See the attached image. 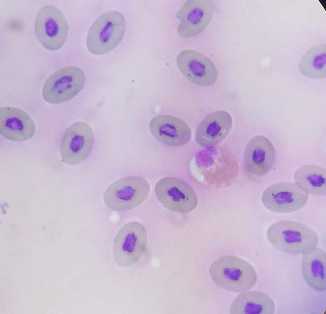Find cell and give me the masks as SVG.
<instances>
[{"label":"cell","instance_id":"obj_1","mask_svg":"<svg viewBox=\"0 0 326 314\" xmlns=\"http://www.w3.org/2000/svg\"><path fill=\"white\" fill-rule=\"evenodd\" d=\"M266 235L274 248L291 254L308 253L319 244V237L313 228L294 220H282L271 224Z\"/></svg>","mask_w":326,"mask_h":314},{"label":"cell","instance_id":"obj_2","mask_svg":"<svg viewBox=\"0 0 326 314\" xmlns=\"http://www.w3.org/2000/svg\"><path fill=\"white\" fill-rule=\"evenodd\" d=\"M209 273L219 287L235 293L252 289L258 278L254 267L235 255L222 256L214 260L210 266Z\"/></svg>","mask_w":326,"mask_h":314},{"label":"cell","instance_id":"obj_3","mask_svg":"<svg viewBox=\"0 0 326 314\" xmlns=\"http://www.w3.org/2000/svg\"><path fill=\"white\" fill-rule=\"evenodd\" d=\"M126 31L124 15L116 10L100 15L89 29L86 45L94 55H102L114 49L122 40Z\"/></svg>","mask_w":326,"mask_h":314},{"label":"cell","instance_id":"obj_4","mask_svg":"<svg viewBox=\"0 0 326 314\" xmlns=\"http://www.w3.org/2000/svg\"><path fill=\"white\" fill-rule=\"evenodd\" d=\"M150 190L143 178L132 176L121 178L109 186L103 195L105 204L114 211H126L141 205Z\"/></svg>","mask_w":326,"mask_h":314},{"label":"cell","instance_id":"obj_5","mask_svg":"<svg viewBox=\"0 0 326 314\" xmlns=\"http://www.w3.org/2000/svg\"><path fill=\"white\" fill-rule=\"evenodd\" d=\"M36 39L45 48L52 51L60 49L68 33V25L63 12L52 5H45L37 13L34 22Z\"/></svg>","mask_w":326,"mask_h":314},{"label":"cell","instance_id":"obj_6","mask_svg":"<svg viewBox=\"0 0 326 314\" xmlns=\"http://www.w3.org/2000/svg\"><path fill=\"white\" fill-rule=\"evenodd\" d=\"M147 230L141 223L132 221L124 225L115 237L113 253L116 264L128 267L136 263L147 246Z\"/></svg>","mask_w":326,"mask_h":314},{"label":"cell","instance_id":"obj_7","mask_svg":"<svg viewBox=\"0 0 326 314\" xmlns=\"http://www.w3.org/2000/svg\"><path fill=\"white\" fill-rule=\"evenodd\" d=\"M85 74L80 68L67 66L52 73L45 82L42 96L47 103L57 104L74 97L83 88Z\"/></svg>","mask_w":326,"mask_h":314},{"label":"cell","instance_id":"obj_8","mask_svg":"<svg viewBox=\"0 0 326 314\" xmlns=\"http://www.w3.org/2000/svg\"><path fill=\"white\" fill-rule=\"evenodd\" d=\"M154 190L160 202L173 212L188 213L198 204L194 189L185 181L177 178L166 177L161 179L157 182Z\"/></svg>","mask_w":326,"mask_h":314},{"label":"cell","instance_id":"obj_9","mask_svg":"<svg viewBox=\"0 0 326 314\" xmlns=\"http://www.w3.org/2000/svg\"><path fill=\"white\" fill-rule=\"evenodd\" d=\"M94 135L90 126L77 122L65 131L60 144L62 160L69 165H76L84 160L91 153Z\"/></svg>","mask_w":326,"mask_h":314},{"label":"cell","instance_id":"obj_10","mask_svg":"<svg viewBox=\"0 0 326 314\" xmlns=\"http://www.w3.org/2000/svg\"><path fill=\"white\" fill-rule=\"evenodd\" d=\"M263 205L276 213H289L304 207L308 200V194L295 183H276L268 186L261 195Z\"/></svg>","mask_w":326,"mask_h":314},{"label":"cell","instance_id":"obj_11","mask_svg":"<svg viewBox=\"0 0 326 314\" xmlns=\"http://www.w3.org/2000/svg\"><path fill=\"white\" fill-rule=\"evenodd\" d=\"M215 146L207 147L206 173L203 174L206 183L213 188H224L230 187L238 173L236 159L228 151Z\"/></svg>","mask_w":326,"mask_h":314},{"label":"cell","instance_id":"obj_12","mask_svg":"<svg viewBox=\"0 0 326 314\" xmlns=\"http://www.w3.org/2000/svg\"><path fill=\"white\" fill-rule=\"evenodd\" d=\"M212 0H189L176 13L180 20L177 31L183 37L195 36L201 32L211 21L214 11Z\"/></svg>","mask_w":326,"mask_h":314},{"label":"cell","instance_id":"obj_13","mask_svg":"<svg viewBox=\"0 0 326 314\" xmlns=\"http://www.w3.org/2000/svg\"><path fill=\"white\" fill-rule=\"evenodd\" d=\"M176 63L185 77L196 85L210 86L217 79V70L214 63L196 50L181 51L177 56Z\"/></svg>","mask_w":326,"mask_h":314},{"label":"cell","instance_id":"obj_14","mask_svg":"<svg viewBox=\"0 0 326 314\" xmlns=\"http://www.w3.org/2000/svg\"><path fill=\"white\" fill-rule=\"evenodd\" d=\"M276 161L274 147L271 141L263 135L253 137L246 146L244 154V167L246 173L254 178H261L267 175Z\"/></svg>","mask_w":326,"mask_h":314},{"label":"cell","instance_id":"obj_15","mask_svg":"<svg viewBox=\"0 0 326 314\" xmlns=\"http://www.w3.org/2000/svg\"><path fill=\"white\" fill-rule=\"evenodd\" d=\"M149 128L153 136L168 146L187 144L192 138L190 126L181 119L169 115H159L151 120Z\"/></svg>","mask_w":326,"mask_h":314},{"label":"cell","instance_id":"obj_16","mask_svg":"<svg viewBox=\"0 0 326 314\" xmlns=\"http://www.w3.org/2000/svg\"><path fill=\"white\" fill-rule=\"evenodd\" d=\"M35 131L34 123L26 112L12 107L0 109V133L4 138L25 141L33 137Z\"/></svg>","mask_w":326,"mask_h":314},{"label":"cell","instance_id":"obj_17","mask_svg":"<svg viewBox=\"0 0 326 314\" xmlns=\"http://www.w3.org/2000/svg\"><path fill=\"white\" fill-rule=\"evenodd\" d=\"M232 126L230 115L218 110L207 115L199 124L195 135L196 143L202 147L217 146L228 134Z\"/></svg>","mask_w":326,"mask_h":314},{"label":"cell","instance_id":"obj_18","mask_svg":"<svg viewBox=\"0 0 326 314\" xmlns=\"http://www.w3.org/2000/svg\"><path fill=\"white\" fill-rule=\"evenodd\" d=\"M301 269L304 280L311 288L318 292L326 291V251L317 246L309 252L303 254Z\"/></svg>","mask_w":326,"mask_h":314},{"label":"cell","instance_id":"obj_19","mask_svg":"<svg viewBox=\"0 0 326 314\" xmlns=\"http://www.w3.org/2000/svg\"><path fill=\"white\" fill-rule=\"evenodd\" d=\"M275 305L268 295L257 291L241 292L231 302V314H273Z\"/></svg>","mask_w":326,"mask_h":314},{"label":"cell","instance_id":"obj_20","mask_svg":"<svg viewBox=\"0 0 326 314\" xmlns=\"http://www.w3.org/2000/svg\"><path fill=\"white\" fill-rule=\"evenodd\" d=\"M295 184L308 194L317 196L326 195V169L313 164L305 165L294 173Z\"/></svg>","mask_w":326,"mask_h":314},{"label":"cell","instance_id":"obj_21","mask_svg":"<svg viewBox=\"0 0 326 314\" xmlns=\"http://www.w3.org/2000/svg\"><path fill=\"white\" fill-rule=\"evenodd\" d=\"M298 68L302 74L308 78H326V44L317 45L309 49L300 61Z\"/></svg>","mask_w":326,"mask_h":314}]
</instances>
